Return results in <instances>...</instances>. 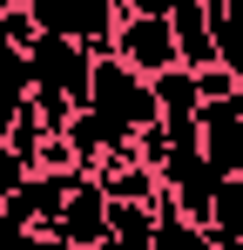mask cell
Segmentation results:
<instances>
[{
	"label": "cell",
	"instance_id": "obj_1",
	"mask_svg": "<svg viewBox=\"0 0 243 250\" xmlns=\"http://www.w3.org/2000/svg\"><path fill=\"white\" fill-rule=\"evenodd\" d=\"M88 108H101V115H115V122H128V128H149V122L162 115L149 75H142V68H128L115 47H101V54H95V75H88Z\"/></svg>",
	"mask_w": 243,
	"mask_h": 250
},
{
	"label": "cell",
	"instance_id": "obj_2",
	"mask_svg": "<svg viewBox=\"0 0 243 250\" xmlns=\"http://www.w3.org/2000/svg\"><path fill=\"white\" fill-rule=\"evenodd\" d=\"M88 75H95V54L75 34H34L27 41V95H61V102H88Z\"/></svg>",
	"mask_w": 243,
	"mask_h": 250
},
{
	"label": "cell",
	"instance_id": "obj_3",
	"mask_svg": "<svg viewBox=\"0 0 243 250\" xmlns=\"http://www.w3.org/2000/svg\"><path fill=\"white\" fill-rule=\"evenodd\" d=\"M40 237H47V244H68V250H108V189H101L95 169L68 183V196H61L54 223H47Z\"/></svg>",
	"mask_w": 243,
	"mask_h": 250
},
{
	"label": "cell",
	"instance_id": "obj_4",
	"mask_svg": "<svg viewBox=\"0 0 243 250\" xmlns=\"http://www.w3.org/2000/svg\"><path fill=\"white\" fill-rule=\"evenodd\" d=\"M115 54L128 68H142V75H156L176 61V27H169V14H149V7H128L115 27Z\"/></svg>",
	"mask_w": 243,
	"mask_h": 250
},
{
	"label": "cell",
	"instance_id": "obj_5",
	"mask_svg": "<svg viewBox=\"0 0 243 250\" xmlns=\"http://www.w3.org/2000/svg\"><path fill=\"white\" fill-rule=\"evenodd\" d=\"M68 183H75V176H61V169H27V176L14 183V196H7V216H14L27 237H40V230L54 223L61 196H68Z\"/></svg>",
	"mask_w": 243,
	"mask_h": 250
},
{
	"label": "cell",
	"instance_id": "obj_6",
	"mask_svg": "<svg viewBox=\"0 0 243 250\" xmlns=\"http://www.w3.org/2000/svg\"><path fill=\"white\" fill-rule=\"evenodd\" d=\"M196 122H202V156L223 169V176H243V108H230V102H202Z\"/></svg>",
	"mask_w": 243,
	"mask_h": 250
},
{
	"label": "cell",
	"instance_id": "obj_7",
	"mask_svg": "<svg viewBox=\"0 0 243 250\" xmlns=\"http://www.w3.org/2000/svg\"><path fill=\"white\" fill-rule=\"evenodd\" d=\"M169 27H176V61H182V68H209V61H216L209 0H176V7H169Z\"/></svg>",
	"mask_w": 243,
	"mask_h": 250
},
{
	"label": "cell",
	"instance_id": "obj_8",
	"mask_svg": "<svg viewBox=\"0 0 243 250\" xmlns=\"http://www.w3.org/2000/svg\"><path fill=\"white\" fill-rule=\"evenodd\" d=\"M149 88H156L162 122H196V108H202V82H196V68L169 61V68H156V75H149Z\"/></svg>",
	"mask_w": 243,
	"mask_h": 250
},
{
	"label": "cell",
	"instance_id": "obj_9",
	"mask_svg": "<svg viewBox=\"0 0 243 250\" xmlns=\"http://www.w3.org/2000/svg\"><path fill=\"white\" fill-rule=\"evenodd\" d=\"M108 244L156 250V203H128V196H108Z\"/></svg>",
	"mask_w": 243,
	"mask_h": 250
},
{
	"label": "cell",
	"instance_id": "obj_10",
	"mask_svg": "<svg viewBox=\"0 0 243 250\" xmlns=\"http://www.w3.org/2000/svg\"><path fill=\"white\" fill-rule=\"evenodd\" d=\"M40 135H47V122H40L34 95H27V108L14 115V128H7V142H14V156H20V163H34V156H40Z\"/></svg>",
	"mask_w": 243,
	"mask_h": 250
},
{
	"label": "cell",
	"instance_id": "obj_11",
	"mask_svg": "<svg viewBox=\"0 0 243 250\" xmlns=\"http://www.w3.org/2000/svg\"><path fill=\"white\" fill-rule=\"evenodd\" d=\"M0 88H20V95H27V47L20 41H0Z\"/></svg>",
	"mask_w": 243,
	"mask_h": 250
},
{
	"label": "cell",
	"instance_id": "obj_12",
	"mask_svg": "<svg viewBox=\"0 0 243 250\" xmlns=\"http://www.w3.org/2000/svg\"><path fill=\"white\" fill-rule=\"evenodd\" d=\"M20 176H27V163L14 156V142H0V203L14 196V183H20Z\"/></svg>",
	"mask_w": 243,
	"mask_h": 250
},
{
	"label": "cell",
	"instance_id": "obj_13",
	"mask_svg": "<svg viewBox=\"0 0 243 250\" xmlns=\"http://www.w3.org/2000/svg\"><path fill=\"white\" fill-rule=\"evenodd\" d=\"M20 108H27V95H20V88H0V142H7V128H14Z\"/></svg>",
	"mask_w": 243,
	"mask_h": 250
}]
</instances>
